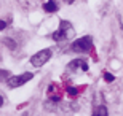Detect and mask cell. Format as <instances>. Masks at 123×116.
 Returning <instances> with one entry per match:
<instances>
[{
	"instance_id": "6da1fadb",
	"label": "cell",
	"mask_w": 123,
	"mask_h": 116,
	"mask_svg": "<svg viewBox=\"0 0 123 116\" xmlns=\"http://www.w3.org/2000/svg\"><path fill=\"white\" fill-rule=\"evenodd\" d=\"M91 48H93V38L90 35L82 37V38L75 40L70 45V49H72L74 53H88Z\"/></svg>"
},
{
	"instance_id": "7a4b0ae2",
	"label": "cell",
	"mask_w": 123,
	"mask_h": 116,
	"mask_svg": "<svg viewBox=\"0 0 123 116\" xmlns=\"http://www.w3.org/2000/svg\"><path fill=\"white\" fill-rule=\"evenodd\" d=\"M32 78H34V73H31V72H26V73H23V75L10 76L8 80H6V84H8L10 88H19V86L26 84L27 81H31Z\"/></svg>"
},
{
	"instance_id": "3957f363",
	"label": "cell",
	"mask_w": 123,
	"mask_h": 116,
	"mask_svg": "<svg viewBox=\"0 0 123 116\" xmlns=\"http://www.w3.org/2000/svg\"><path fill=\"white\" fill-rule=\"evenodd\" d=\"M50 57H51V49L50 48L42 49V51H38L37 54H34L31 57V64L35 65V67H42L43 64H46L50 61Z\"/></svg>"
},
{
	"instance_id": "277c9868",
	"label": "cell",
	"mask_w": 123,
	"mask_h": 116,
	"mask_svg": "<svg viewBox=\"0 0 123 116\" xmlns=\"http://www.w3.org/2000/svg\"><path fill=\"white\" fill-rule=\"evenodd\" d=\"M69 30H70V24L67 21H61V27L59 30H56L53 33V40L59 41V40H64V38H67L69 37Z\"/></svg>"
},
{
	"instance_id": "5b68a950",
	"label": "cell",
	"mask_w": 123,
	"mask_h": 116,
	"mask_svg": "<svg viewBox=\"0 0 123 116\" xmlns=\"http://www.w3.org/2000/svg\"><path fill=\"white\" fill-rule=\"evenodd\" d=\"M75 68H82L83 72H86L88 70V64L85 62V61H82V59L72 61V62H70V70H75Z\"/></svg>"
},
{
	"instance_id": "8992f818",
	"label": "cell",
	"mask_w": 123,
	"mask_h": 116,
	"mask_svg": "<svg viewBox=\"0 0 123 116\" xmlns=\"http://www.w3.org/2000/svg\"><path fill=\"white\" fill-rule=\"evenodd\" d=\"M43 10H45L46 13H55V11H58V5H56L55 0H48V2L43 5Z\"/></svg>"
},
{
	"instance_id": "52a82bcc",
	"label": "cell",
	"mask_w": 123,
	"mask_h": 116,
	"mask_svg": "<svg viewBox=\"0 0 123 116\" xmlns=\"http://www.w3.org/2000/svg\"><path fill=\"white\" fill-rule=\"evenodd\" d=\"M93 116H109V111H107V108H105L104 105H99V107L93 111Z\"/></svg>"
},
{
	"instance_id": "ba28073f",
	"label": "cell",
	"mask_w": 123,
	"mask_h": 116,
	"mask_svg": "<svg viewBox=\"0 0 123 116\" xmlns=\"http://www.w3.org/2000/svg\"><path fill=\"white\" fill-rule=\"evenodd\" d=\"M104 80L112 83V81H114V75H112V73H104Z\"/></svg>"
},
{
	"instance_id": "9c48e42d",
	"label": "cell",
	"mask_w": 123,
	"mask_h": 116,
	"mask_svg": "<svg viewBox=\"0 0 123 116\" xmlns=\"http://www.w3.org/2000/svg\"><path fill=\"white\" fill-rule=\"evenodd\" d=\"M69 94L75 95V94H77V88H69Z\"/></svg>"
},
{
	"instance_id": "30bf717a",
	"label": "cell",
	"mask_w": 123,
	"mask_h": 116,
	"mask_svg": "<svg viewBox=\"0 0 123 116\" xmlns=\"http://www.w3.org/2000/svg\"><path fill=\"white\" fill-rule=\"evenodd\" d=\"M5 27H6V22L5 21H0V30H3Z\"/></svg>"
},
{
	"instance_id": "8fae6325",
	"label": "cell",
	"mask_w": 123,
	"mask_h": 116,
	"mask_svg": "<svg viewBox=\"0 0 123 116\" xmlns=\"http://www.w3.org/2000/svg\"><path fill=\"white\" fill-rule=\"evenodd\" d=\"M3 107V97H2V95H0V108Z\"/></svg>"
},
{
	"instance_id": "7c38bea8",
	"label": "cell",
	"mask_w": 123,
	"mask_h": 116,
	"mask_svg": "<svg viewBox=\"0 0 123 116\" xmlns=\"http://www.w3.org/2000/svg\"><path fill=\"white\" fill-rule=\"evenodd\" d=\"M66 2H67V3H72V2H74V0H66Z\"/></svg>"
}]
</instances>
